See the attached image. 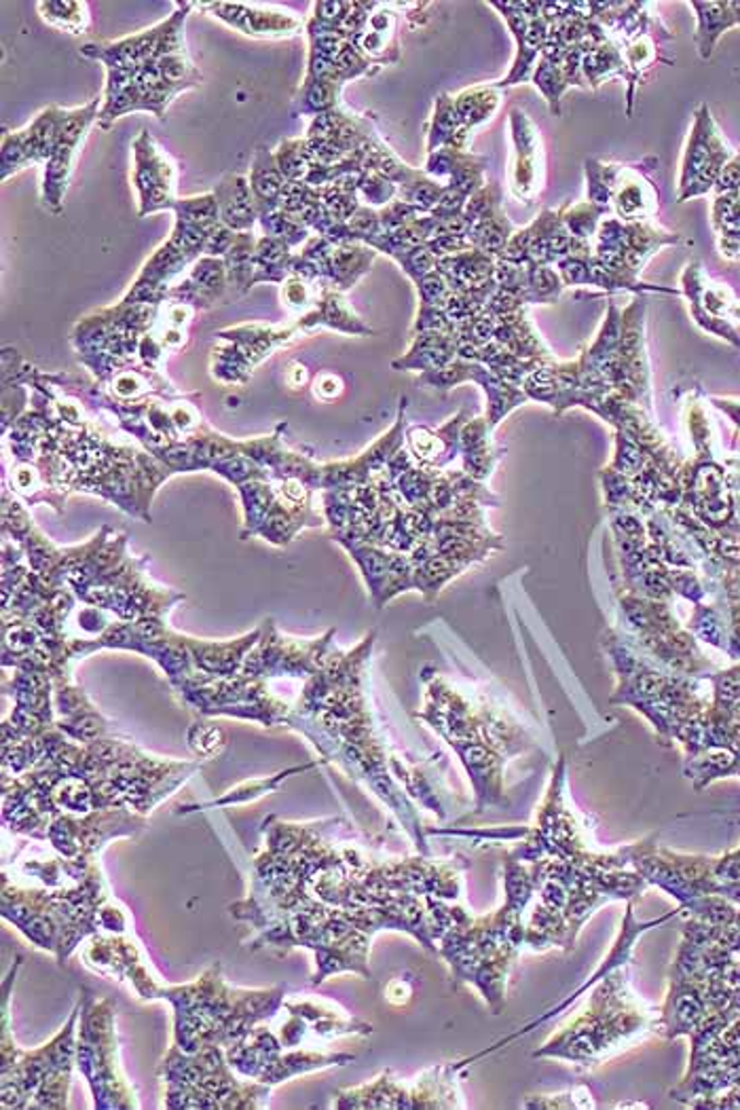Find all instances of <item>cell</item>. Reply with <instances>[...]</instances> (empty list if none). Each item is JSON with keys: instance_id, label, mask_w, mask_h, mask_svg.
Returning a JSON list of instances; mask_svg holds the SVG:
<instances>
[{"instance_id": "cell-2", "label": "cell", "mask_w": 740, "mask_h": 1110, "mask_svg": "<svg viewBox=\"0 0 740 1110\" xmlns=\"http://www.w3.org/2000/svg\"><path fill=\"white\" fill-rule=\"evenodd\" d=\"M527 865L538 897L525 924V945L534 952H570L595 911L614 901H632L650 886L630 865L627 846L603 854L584 849Z\"/></svg>"}, {"instance_id": "cell-4", "label": "cell", "mask_w": 740, "mask_h": 1110, "mask_svg": "<svg viewBox=\"0 0 740 1110\" xmlns=\"http://www.w3.org/2000/svg\"><path fill=\"white\" fill-rule=\"evenodd\" d=\"M463 1062L436 1066L424 1073L419 1079L406 1083L394 1079L392 1073H383L379 1079L341 1091L337 1107L341 1109H457L466 1107L459 1102L463 1096L459 1091L457 1073Z\"/></svg>"}, {"instance_id": "cell-5", "label": "cell", "mask_w": 740, "mask_h": 1110, "mask_svg": "<svg viewBox=\"0 0 740 1110\" xmlns=\"http://www.w3.org/2000/svg\"><path fill=\"white\" fill-rule=\"evenodd\" d=\"M514 159L511 189L516 200L534 201L543 189V143L536 123L525 111L511 114Z\"/></svg>"}, {"instance_id": "cell-7", "label": "cell", "mask_w": 740, "mask_h": 1110, "mask_svg": "<svg viewBox=\"0 0 740 1110\" xmlns=\"http://www.w3.org/2000/svg\"><path fill=\"white\" fill-rule=\"evenodd\" d=\"M582 72L591 89H597L612 77H627L628 66L625 59V47L618 41H605L601 45H595L586 52L582 61Z\"/></svg>"}, {"instance_id": "cell-6", "label": "cell", "mask_w": 740, "mask_h": 1110, "mask_svg": "<svg viewBox=\"0 0 740 1110\" xmlns=\"http://www.w3.org/2000/svg\"><path fill=\"white\" fill-rule=\"evenodd\" d=\"M609 208L623 223H643L654 214L655 193L643 170L623 164Z\"/></svg>"}, {"instance_id": "cell-9", "label": "cell", "mask_w": 740, "mask_h": 1110, "mask_svg": "<svg viewBox=\"0 0 740 1110\" xmlns=\"http://www.w3.org/2000/svg\"><path fill=\"white\" fill-rule=\"evenodd\" d=\"M531 81L543 93L550 111L554 114L561 113V98L570 89V83H568V79H565L563 68L559 66V61H554L550 57H540V61H538V66L534 70Z\"/></svg>"}, {"instance_id": "cell-8", "label": "cell", "mask_w": 740, "mask_h": 1110, "mask_svg": "<svg viewBox=\"0 0 740 1110\" xmlns=\"http://www.w3.org/2000/svg\"><path fill=\"white\" fill-rule=\"evenodd\" d=\"M609 212H612L609 208H601L597 203L586 200L565 205L561 210V216H563V223H565V228L570 231L571 237L591 242V237L597 235L603 216Z\"/></svg>"}, {"instance_id": "cell-10", "label": "cell", "mask_w": 740, "mask_h": 1110, "mask_svg": "<svg viewBox=\"0 0 740 1110\" xmlns=\"http://www.w3.org/2000/svg\"><path fill=\"white\" fill-rule=\"evenodd\" d=\"M525 1109H593L595 1096L586 1087H575L565 1094L552 1096H529L523 1102Z\"/></svg>"}, {"instance_id": "cell-1", "label": "cell", "mask_w": 740, "mask_h": 1110, "mask_svg": "<svg viewBox=\"0 0 740 1110\" xmlns=\"http://www.w3.org/2000/svg\"><path fill=\"white\" fill-rule=\"evenodd\" d=\"M680 911L682 908L650 922H637L632 904H628L620 935L595 975L597 988L588 995L586 1005L534 1052L536 1059H561L591 1070L658 1030V1018L632 988V950L646 931Z\"/></svg>"}, {"instance_id": "cell-3", "label": "cell", "mask_w": 740, "mask_h": 1110, "mask_svg": "<svg viewBox=\"0 0 740 1110\" xmlns=\"http://www.w3.org/2000/svg\"><path fill=\"white\" fill-rule=\"evenodd\" d=\"M502 908L481 918L466 910L438 940V952L449 963L457 984L474 986L489 1009L500 1016L506 1005V986L514 961L525 945L523 916L534 901L529 865L513 854L504 861Z\"/></svg>"}]
</instances>
